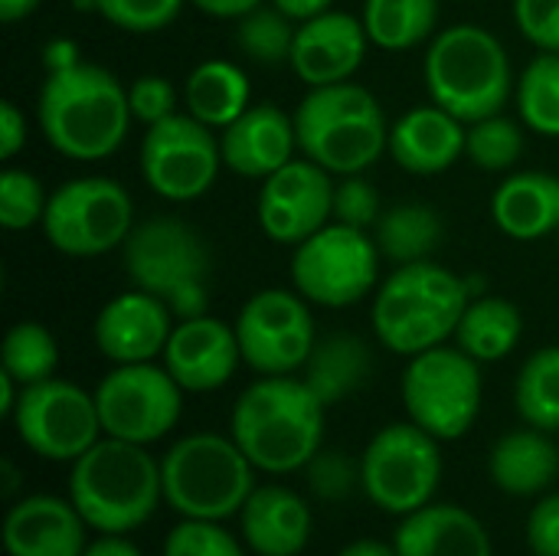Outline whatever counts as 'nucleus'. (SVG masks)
<instances>
[{
	"instance_id": "obj_1",
	"label": "nucleus",
	"mask_w": 559,
	"mask_h": 556,
	"mask_svg": "<svg viewBox=\"0 0 559 556\" xmlns=\"http://www.w3.org/2000/svg\"><path fill=\"white\" fill-rule=\"evenodd\" d=\"M128 85L95 62H75L62 72H46L36 121L46 144L69 161L111 157L131 128Z\"/></svg>"
},
{
	"instance_id": "obj_2",
	"label": "nucleus",
	"mask_w": 559,
	"mask_h": 556,
	"mask_svg": "<svg viewBox=\"0 0 559 556\" xmlns=\"http://www.w3.org/2000/svg\"><path fill=\"white\" fill-rule=\"evenodd\" d=\"M324 410L301 377H259L236 400L229 436L259 472L288 475L318 456Z\"/></svg>"
},
{
	"instance_id": "obj_3",
	"label": "nucleus",
	"mask_w": 559,
	"mask_h": 556,
	"mask_svg": "<svg viewBox=\"0 0 559 556\" xmlns=\"http://www.w3.org/2000/svg\"><path fill=\"white\" fill-rule=\"evenodd\" d=\"M301 157L334 177L364 174L390 151V121L380 98L357 82L308 88L292 111Z\"/></svg>"
},
{
	"instance_id": "obj_4",
	"label": "nucleus",
	"mask_w": 559,
	"mask_h": 556,
	"mask_svg": "<svg viewBox=\"0 0 559 556\" xmlns=\"http://www.w3.org/2000/svg\"><path fill=\"white\" fill-rule=\"evenodd\" d=\"M472 301V288L452 269L423 259L396 265L373 295V334L403 357H416L455 338V328Z\"/></svg>"
},
{
	"instance_id": "obj_5",
	"label": "nucleus",
	"mask_w": 559,
	"mask_h": 556,
	"mask_svg": "<svg viewBox=\"0 0 559 556\" xmlns=\"http://www.w3.org/2000/svg\"><path fill=\"white\" fill-rule=\"evenodd\" d=\"M164 498L160 465L147 446L98 439L72 462L69 501L98 534H131L151 521Z\"/></svg>"
},
{
	"instance_id": "obj_6",
	"label": "nucleus",
	"mask_w": 559,
	"mask_h": 556,
	"mask_svg": "<svg viewBox=\"0 0 559 556\" xmlns=\"http://www.w3.org/2000/svg\"><path fill=\"white\" fill-rule=\"evenodd\" d=\"M423 75L429 98L465 125L498 115L514 88L504 43L478 23H455L439 29L429 39Z\"/></svg>"
},
{
	"instance_id": "obj_7",
	"label": "nucleus",
	"mask_w": 559,
	"mask_h": 556,
	"mask_svg": "<svg viewBox=\"0 0 559 556\" xmlns=\"http://www.w3.org/2000/svg\"><path fill=\"white\" fill-rule=\"evenodd\" d=\"M124 275L134 288L160 298L177 321L210 315L213 262L203 236L174 216L134 223L121 246Z\"/></svg>"
},
{
	"instance_id": "obj_8",
	"label": "nucleus",
	"mask_w": 559,
	"mask_h": 556,
	"mask_svg": "<svg viewBox=\"0 0 559 556\" xmlns=\"http://www.w3.org/2000/svg\"><path fill=\"white\" fill-rule=\"evenodd\" d=\"M255 465L233 436L193 433L167 449L160 459L164 501L197 521H226L255 492Z\"/></svg>"
},
{
	"instance_id": "obj_9",
	"label": "nucleus",
	"mask_w": 559,
	"mask_h": 556,
	"mask_svg": "<svg viewBox=\"0 0 559 556\" xmlns=\"http://www.w3.org/2000/svg\"><path fill=\"white\" fill-rule=\"evenodd\" d=\"M134 229V200L111 177H75L49 193L43 236L72 259H98L121 249Z\"/></svg>"
},
{
	"instance_id": "obj_10",
	"label": "nucleus",
	"mask_w": 559,
	"mask_h": 556,
	"mask_svg": "<svg viewBox=\"0 0 559 556\" xmlns=\"http://www.w3.org/2000/svg\"><path fill=\"white\" fill-rule=\"evenodd\" d=\"M403 406L416 426L439 442L462 439L481 410V367L455 347H432L409 357L403 370Z\"/></svg>"
},
{
	"instance_id": "obj_11",
	"label": "nucleus",
	"mask_w": 559,
	"mask_h": 556,
	"mask_svg": "<svg viewBox=\"0 0 559 556\" xmlns=\"http://www.w3.org/2000/svg\"><path fill=\"white\" fill-rule=\"evenodd\" d=\"M380 275V246L367 229L331 220L295 246L292 282L301 298L321 308H350L364 301Z\"/></svg>"
},
{
	"instance_id": "obj_12",
	"label": "nucleus",
	"mask_w": 559,
	"mask_h": 556,
	"mask_svg": "<svg viewBox=\"0 0 559 556\" xmlns=\"http://www.w3.org/2000/svg\"><path fill=\"white\" fill-rule=\"evenodd\" d=\"M364 492L386 514H413L426 508L442 482V449L439 439L423 426L393 423L380 429L364 459Z\"/></svg>"
},
{
	"instance_id": "obj_13",
	"label": "nucleus",
	"mask_w": 559,
	"mask_h": 556,
	"mask_svg": "<svg viewBox=\"0 0 559 556\" xmlns=\"http://www.w3.org/2000/svg\"><path fill=\"white\" fill-rule=\"evenodd\" d=\"M138 161L144 184L157 197L170 203H190L216 184L223 167L219 134H213V128L197 121L190 111H177L147 125Z\"/></svg>"
},
{
	"instance_id": "obj_14",
	"label": "nucleus",
	"mask_w": 559,
	"mask_h": 556,
	"mask_svg": "<svg viewBox=\"0 0 559 556\" xmlns=\"http://www.w3.org/2000/svg\"><path fill=\"white\" fill-rule=\"evenodd\" d=\"M95 406L105 436L151 446L177 426L183 387L154 360L115 364V370H108L95 387Z\"/></svg>"
},
{
	"instance_id": "obj_15",
	"label": "nucleus",
	"mask_w": 559,
	"mask_h": 556,
	"mask_svg": "<svg viewBox=\"0 0 559 556\" xmlns=\"http://www.w3.org/2000/svg\"><path fill=\"white\" fill-rule=\"evenodd\" d=\"M10 419L20 442L49 462H75L105 433L95 393L56 377L23 387Z\"/></svg>"
},
{
	"instance_id": "obj_16",
	"label": "nucleus",
	"mask_w": 559,
	"mask_h": 556,
	"mask_svg": "<svg viewBox=\"0 0 559 556\" xmlns=\"http://www.w3.org/2000/svg\"><path fill=\"white\" fill-rule=\"evenodd\" d=\"M308 305V298L288 288L255 292L236 318L242 364L259 377H288L301 370L318 344Z\"/></svg>"
},
{
	"instance_id": "obj_17",
	"label": "nucleus",
	"mask_w": 559,
	"mask_h": 556,
	"mask_svg": "<svg viewBox=\"0 0 559 556\" xmlns=\"http://www.w3.org/2000/svg\"><path fill=\"white\" fill-rule=\"evenodd\" d=\"M334 174L308 157L288 161L282 170L262 180L259 226L278 246H298L334 220Z\"/></svg>"
},
{
	"instance_id": "obj_18",
	"label": "nucleus",
	"mask_w": 559,
	"mask_h": 556,
	"mask_svg": "<svg viewBox=\"0 0 559 556\" xmlns=\"http://www.w3.org/2000/svg\"><path fill=\"white\" fill-rule=\"evenodd\" d=\"M367 46L370 36L360 16L344 10H324L298 23L288 66L308 88L347 82L364 66Z\"/></svg>"
},
{
	"instance_id": "obj_19",
	"label": "nucleus",
	"mask_w": 559,
	"mask_h": 556,
	"mask_svg": "<svg viewBox=\"0 0 559 556\" xmlns=\"http://www.w3.org/2000/svg\"><path fill=\"white\" fill-rule=\"evenodd\" d=\"M242 364L236 324L213 315L177 321L164 347V367L183 387V393H210L233 380Z\"/></svg>"
},
{
	"instance_id": "obj_20",
	"label": "nucleus",
	"mask_w": 559,
	"mask_h": 556,
	"mask_svg": "<svg viewBox=\"0 0 559 556\" xmlns=\"http://www.w3.org/2000/svg\"><path fill=\"white\" fill-rule=\"evenodd\" d=\"M174 331V311L141 292H121L115 295L95 318V347L111 364H147L154 357H164V347Z\"/></svg>"
},
{
	"instance_id": "obj_21",
	"label": "nucleus",
	"mask_w": 559,
	"mask_h": 556,
	"mask_svg": "<svg viewBox=\"0 0 559 556\" xmlns=\"http://www.w3.org/2000/svg\"><path fill=\"white\" fill-rule=\"evenodd\" d=\"M219 151L226 170L246 180H265L288 161H295V118L275 102H255L219 131Z\"/></svg>"
},
{
	"instance_id": "obj_22",
	"label": "nucleus",
	"mask_w": 559,
	"mask_h": 556,
	"mask_svg": "<svg viewBox=\"0 0 559 556\" xmlns=\"http://www.w3.org/2000/svg\"><path fill=\"white\" fill-rule=\"evenodd\" d=\"M468 125L452 111L432 105H416L400 115L390 128V154L393 161L419 177H432L449 170L459 157H465Z\"/></svg>"
},
{
	"instance_id": "obj_23",
	"label": "nucleus",
	"mask_w": 559,
	"mask_h": 556,
	"mask_svg": "<svg viewBox=\"0 0 559 556\" xmlns=\"http://www.w3.org/2000/svg\"><path fill=\"white\" fill-rule=\"evenodd\" d=\"M3 544L10 556H82L85 518L72 501L52 495H29L16 501L3 524Z\"/></svg>"
},
{
	"instance_id": "obj_24",
	"label": "nucleus",
	"mask_w": 559,
	"mask_h": 556,
	"mask_svg": "<svg viewBox=\"0 0 559 556\" xmlns=\"http://www.w3.org/2000/svg\"><path fill=\"white\" fill-rule=\"evenodd\" d=\"M242 537L259 556H298L311 541V508L282 485H262L239 511Z\"/></svg>"
},
{
	"instance_id": "obj_25",
	"label": "nucleus",
	"mask_w": 559,
	"mask_h": 556,
	"mask_svg": "<svg viewBox=\"0 0 559 556\" xmlns=\"http://www.w3.org/2000/svg\"><path fill=\"white\" fill-rule=\"evenodd\" d=\"M396 556H491L485 524L459 505H426L403 518Z\"/></svg>"
},
{
	"instance_id": "obj_26",
	"label": "nucleus",
	"mask_w": 559,
	"mask_h": 556,
	"mask_svg": "<svg viewBox=\"0 0 559 556\" xmlns=\"http://www.w3.org/2000/svg\"><path fill=\"white\" fill-rule=\"evenodd\" d=\"M491 220L511 239L534 242L559 229V177L544 170L511 174L491 197Z\"/></svg>"
},
{
	"instance_id": "obj_27",
	"label": "nucleus",
	"mask_w": 559,
	"mask_h": 556,
	"mask_svg": "<svg viewBox=\"0 0 559 556\" xmlns=\"http://www.w3.org/2000/svg\"><path fill=\"white\" fill-rule=\"evenodd\" d=\"M491 482L514 498H531L547 492L559 475V449L544 429H514L495 442L488 456Z\"/></svg>"
},
{
	"instance_id": "obj_28",
	"label": "nucleus",
	"mask_w": 559,
	"mask_h": 556,
	"mask_svg": "<svg viewBox=\"0 0 559 556\" xmlns=\"http://www.w3.org/2000/svg\"><path fill=\"white\" fill-rule=\"evenodd\" d=\"M373 370V354L364 338L337 331L314 344L308 364L301 367V380L314 390L324 406H334L354 397Z\"/></svg>"
},
{
	"instance_id": "obj_29",
	"label": "nucleus",
	"mask_w": 559,
	"mask_h": 556,
	"mask_svg": "<svg viewBox=\"0 0 559 556\" xmlns=\"http://www.w3.org/2000/svg\"><path fill=\"white\" fill-rule=\"evenodd\" d=\"M183 105L197 121L210 125L213 131H223L252 105L249 75L229 59H206L187 75Z\"/></svg>"
},
{
	"instance_id": "obj_30",
	"label": "nucleus",
	"mask_w": 559,
	"mask_h": 556,
	"mask_svg": "<svg viewBox=\"0 0 559 556\" xmlns=\"http://www.w3.org/2000/svg\"><path fill=\"white\" fill-rule=\"evenodd\" d=\"M524 338V315L514 301L485 295L472 298L459 328H455V344L472 354L478 364H495L504 360Z\"/></svg>"
},
{
	"instance_id": "obj_31",
	"label": "nucleus",
	"mask_w": 559,
	"mask_h": 556,
	"mask_svg": "<svg viewBox=\"0 0 559 556\" xmlns=\"http://www.w3.org/2000/svg\"><path fill=\"white\" fill-rule=\"evenodd\" d=\"M442 216L429 203H396L380 213L373 226V239L380 246V256L409 265L432 259V252L442 242Z\"/></svg>"
},
{
	"instance_id": "obj_32",
	"label": "nucleus",
	"mask_w": 559,
	"mask_h": 556,
	"mask_svg": "<svg viewBox=\"0 0 559 556\" xmlns=\"http://www.w3.org/2000/svg\"><path fill=\"white\" fill-rule=\"evenodd\" d=\"M360 20L373 46L406 52L436 36L439 0H364Z\"/></svg>"
},
{
	"instance_id": "obj_33",
	"label": "nucleus",
	"mask_w": 559,
	"mask_h": 556,
	"mask_svg": "<svg viewBox=\"0 0 559 556\" xmlns=\"http://www.w3.org/2000/svg\"><path fill=\"white\" fill-rule=\"evenodd\" d=\"M514 406L534 429L559 433V347L534 351L514 383Z\"/></svg>"
},
{
	"instance_id": "obj_34",
	"label": "nucleus",
	"mask_w": 559,
	"mask_h": 556,
	"mask_svg": "<svg viewBox=\"0 0 559 556\" xmlns=\"http://www.w3.org/2000/svg\"><path fill=\"white\" fill-rule=\"evenodd\" d=\"M514 95L527 131L559 138V52H537L524 66Z\"/></svg>"
},
{
	"instance_id": "obj_35",
	"label": "nucleus",
	"mask_w": 559,
	"mask_h": 556,
	"mask_svg": "<svg viewBox=\"0 0 559 556\" xmlns=\"http://www.w3.org/2000/svg\"><path fill=\"white\" fill-rule=\"evenodd\" d=\"M59 344L56 334L39 321H16L0 347V370H7L20 387L43 383L56 374Z\"/></svg>"
},
{
	"instance_id": "obj_36",
	"label": "nucleus",
	"mask_w": 559,
	"mask_h": 556,
	"mask_svg": "<svg viewBox=\"0 0 559 556\" xmlns=\"http://www.w3.org/2000/svg\"><path fill=\"white\" fill-rule=\"evenodd\" d=\"M295 33H298V23L272 3V7H255V10L239 16L236 43L252 62L282 66L292 59Z\"/></svg>"
},
{
	"instance_id": "obj_37",
	"label": "nucleus",
	"mask_w": 559,
	"mask_h": 556,
	"mask_svg": "<svg viewBox=\"0 0 559 556\" xmlns=\"http://www.w3.org/2000/svg\"><path fill=\"white\" fill-rule=\"evenodd\" d=\"M524 154V128L521 121L508 118V115H488L468 125L465 134V157L488 170V174H501L511 170Z\"/></svg>"
},
{
	"instance_id": "obj_38",
	"label": "nucleus",
	"mask_w": 559,
	"mask_h": 556,
	"mask_svg": "<svg viewBox=\"0 0 559 556\" xmlns=\"http://www.w3.org/2000/svg\"><path fill=\"white\" fill-rule=\"evenodd\" d=\"M49 193L36 174L23 167H7L0 174V226L10 233L43 226Z\"/></svg>"
},
{
	"instance_id": "obj_39",
	"label": "nucleus",
	"mask_w": 559,
	"mask_h": 556,
	"mask_svg": "<svg viewBox=\"0 0 559 556\" xmlns=\"http://www.w3.org/2000/svg\"><path fill=\"white\" fill-rule=\"evenodd\" d=\"M187 0H88V7L111 26L124 33H160L167 29Z\"/></svg>"
},
{
	"instance_id": "obj_40",
	"label": "nucleus",
	"mask_w": 559,
	"mask_h": 556,
	"mask_svg": "<svg viewBox=\"0 0 559 556\" xmlns=\"http://www.w3.org/2000/svg\"><path fill=\"white\" fill-rule=\"evenodd\" d=\"M305 478L314 498L321 501H347L357 492V485H364L360 462L334 449H318V456L305 465Z\"/></svg>"
},
{
	"instance_id": "obj_41",
	"label": "nucleus",
	"mask_w": 559,
	"mask_h": 556,
	"mask_svg": "<svg viewBox=\"0 0 559 556\" xmlns=\"http://www.w3.org/2000/svg\"><path fill=\"white\" fill-rule=\"evenodd\" d=\"M164 556H242V547L226 528H219V521L183 518L167 534Z\"/></svg>"
},
{
	"instance_id": "obj_42",
	"label": "nucleus",
	"mask_w": 559,
	"mask_h": 556,
	"mask_svg": "<svg viewBox=\"0 0 559 556\" xmlns=\"http://www.w3.org/2000/svg\"><path fill=\"white\" fill-rule=\"evenodd\" d=\"M383 213L377 187L364 174H347L334 184V220L354 229H370L377 226Z\"/></svg>"
},
{
	"instance_id": "obj_43",
	"label": "nucleus",
	"mask_w": 559,
	"mask_h": 556,
	"mask_svg": "<svg viewBox=\"0 0 559 556\" xmlns=\"http://www.w3.org/2000/svg\"><path fill=\"white\" fill-rule=\"evenodd\" d=\"M128 102H131V115L144 125H154V121H164L170 115H177V85L167 79V75H138L131 85H128Z\"/></svg>"
},
{
	"instance_id": "obj_44",
	"label": "nucleus",
	"mask_w": 559,
	"mask_h": 556,
	"mask_svg": "<svg viewBox=\"0 0 559 556\" xmlns=\"http://www.w3.org/2000/svg\"><path fill=\"white\" fill-rule=\"evenodd\" d=\"M514 23L540 52H559V0H514Z\"/></svg>"
},
{
	"instance_id": "obj_45",
	"label": "nucleus",
	"mask_w": 559,
	"mask_h": 556,
	"mask_svg": "<svg viewBox=\"0 0 559 556\" xmlns=\"http://www.w3.org/2000/svg\"><path fill=\"white\" fill-rule=\"evenodd\" d=\"M527 544L534 556H559V492L537 501L527 518Z\"/></svg>"
},
{
	"instance_id": "obj_46",
	"label": "nucleus",
	"mask_w": 559,
	"mask_h": 556,
	"mask_svg": "<svg viewBox=\"0 0 559 556\" xmlns=\"http://www.w3.org/2000/svg\"><path fill=\"white\" fill-rule=\"evenodd\" d=\"M26 147V115L13 102H0V157L13 161Z\"/></svg>"
},
{
	"instance_id": "obj_47",
	"label": "nucleus",
	"mask_w": 559,
	"mask_h": 556,
	"mask_svg": "<svg viewBox=\"0 0 559 556\" xmlns=\"http://www.w3.org/2000/svg\"><path fill=\"white\" fill-rule=\"evenodd\" d=\"M75 62H82V49L72 43V39H49L43 46V69L46 72H62V69H72Z\"/></svg>"
},
{
	"instance_id": "obj_48",
	"label": "nucleus",
	"mask_w": 559,
	"mask_h": 556,
	"mask_svg": "<svg viewBox=\"0 0 559 556\" xmlns=\"http://www.w3.org/2000/svg\"><path fill=\"white\" fill-rule=\"evenodd\" d=\"M187 3H193L200 13L216 16V20H239L242 13L262 7L265 0H187Z\"/></svg>"
},
{
	"instance_id": "obj_49",
	"label": "nucleus",
	"mask_w": 559,
	"mask_h": 556,
	"mask_svg": "<svg viewBox=\"0 0 559 556\" xmlns=\"http://www.w3.org/2000/svg\"><path fill=\"white\" fill-rule=\"evenodd\" d=\"M285 16H292L295 23H305L324 10H334V0H272Z\"/></svg>"
},
{
	"instance_id": "obj_50",
	"label": "nucleus",
	"mask_w": 559,
	"mask_h": 556,
	"mask_svg": "<svg viewBox=\"0 0 559 556\" xmlns=\"http://www.w3.org/2000/svg\"><path fill=\"white\" fill-rule=\"evenodd\" d=\"M82 556H141V551L131 541H124V534H102L95 544L85 547Z\"/></svg>"
},
{
	"instance_id": "obj_51",
	"label": "nucleus",
	"mask_w": 559,
	"mask_h": 556,
	"mask_svg": "<svg viewBox=\"0 0 559 556\" xmlns=\"http://www.w3.org/2000/svg\"><path fill=\"white\" fill-rule=\"evenodd\" d=\"M39 0H0V20L3 23H20L29 13H36Z\"/></svg>"
},
{
	"instance_id": "obj_52",
	"label": "nucleus",
	"mask_w": 559,
	"mask_h": 556,
	"mask_svg": "<svg viewBox=\"0 0 559 556\" xmlns=\"http://www.w3.org/2000/svg\"><path fill=\"white\" fill-rule=\"evenodd\" d=\"M337 556H396V547H390L383 541H354Z\"/></svg>"
},
{
	"instance_id": "obj_53",
	"label": "nucleus",
	"mask_w": 559,
	"mask_h": 556,
	"mask_svg": "<svg viewBox=\"0 0 559 556\" xmlns=\"http://www.w3.org/2000/svg\"><path fill=\"white\" fill-rule=\"evenodd\" d=\"M0 472H3V485H0V488H3V498H13V495H16V488H20V472L13 469V462H10V459H3V462H0Z\"/></svg>"
},
{
	"instance_id": "obj_54",
	"label": "nucleus",
	"mask_w": 559,
	"mask_h": 556,
	"mask_svg": "<svg viewBox=\"0 0 559 556\" xmlns=\"http://www.w3.org/2000/svg\"><path fill=\"white\" fill-rule=\"evenodd\" d=\"M557 242H559V229H557Z\"/></svg>"
}]
</instances>
